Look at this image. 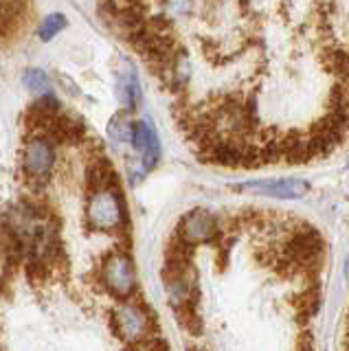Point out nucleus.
Returning <instances> with one entry per match:
<instances>
[{
    "label": "nucleus",
    "instance_id": "10",
    "mask_svg": "<svg viewBox=\"0 0 349 351\" xmlns=\"http://www.w3.org/2000/svg\"><path fill=\"white\" fill-rule=\"evenodd\" d=\"M64 27H67V18H64L62 14H51V16H47L45 22H42V27H40V38H42V40L56 38Z\"/></svg>",
    "mask_w": 349,
    "mask_h": 351
},
{
    "label": "nucleus",
    "instance_id": "9",
    "mask_svg": "<svg viewBox=\"0 0 349 351\" xmlns=\"http://www.w3.org/2000/svg\"><path fill=\"white\" fill-rule=\"evenodd\" d=\"M134 128L136 125H132V121H130L128 117L117 114L110 121V125H108V134H110L119 143H130V141L134 138Z\"/></svg>",
    "mask_w": 349,
    "mask_h": 351
},
{
    "label": "nucleus",
    "instance_id": "11",
    "mask_svg": "<svg viewBox=\"0 0 349 351\" xmlns=\"http://www.w3.org/2000/svg\"><path fill=\"white\" fill-rule=\"evenodd\" d=\"M23 82L29 90H34V93H45L49 88V77L45 71H40V69H29L23 77Z\"/></svg>",
    "mask_w": 349,
    "mask_h": 351
},
{
    "label": "nucleus",
    "instance_id": "2",
    "mask_svg": "<svg viewBox=\"0 0 349 351\" xmlns=\"http://www.w3.org/2000/svg\"><path fill=\"white\" fill-rule=\"evenodd\" d=\"M56 162V152L47 138H31L25 149V171L34 180H47Z\"/></svg>",
    "mask_w": 349,
    "mask_h": 351
},
{
    "label": "nucleus",
    "instance_id": "12",
    "mask_svg": "<svg viewBox=\"0 0 349 351\" xmlns=\"http://www.w3.org/2000/svg\"><path fill=\"white\" fill-rule=\"evenodd\" d=\"M167 290H169V296L173 301H184L189 294V285L182 277H176V279H169L167 281Z\"/></svg>",
    "mask_w": 349,
    "mask_h": 351
},
{
    "label": "nucleus",
    "instance_id": "13",
    "mask_svg": "<svg viewBox=\"0 0 349 351\" xmlns=\"http://www.w3.org/2000/svg\"><path fill=\"white\" fill-rule=\"evenodd\" d=\"M134 351H152V349H147V347H141V349H134Z\"/></svg>",
    "mask_w": 349,
    "mask_h": 351
},
{
    "label": "nucleus",
    "instance_id": "7",
    "mask_svg": "<svg viewBox=\"0 0 349 351\" xmlns=\"http://www.w3.org/2000/svg\"><path fill=\"white\" fill-rule=\"evenodd\" d=\"M215 219L209 211H191L182 222V233L189 241H204L213 233Z\"/></svg>",
    "mask_w": 349,
    "mask_h": 351
},
{
    "label": "nucleus",
    "instance_id": "3",
    "mask_svg": "<svg viewBox=\"0 0 349 351\" xmlns=\"http://www.w3.org/2000/svg\"><path fill=\"white\" fill-rule=\"evenodd\" d=\"M235 189L239 191H253L261 195H270V197H283V200H290V197H301L308 191V182L299 180V178H279V180H250L235 184Z\"/></svg>",
    "mask_w": 349,
    "mask_h": 351
},
{
    "label": "nucleus",
    "instance_id": "5",
    "mask_svg": "<svg viewBox=\"0 0 349 351\" xmlns=\"http://www.w3.org/2000/svg\"><path fill=\"white\" fill-rule=\"evenodd\" d=\"M134 147L141 154V160H143L145 167H152L158 156H160V143L156 136V130L152 128L149 121H139L136 128H134Z\"/></svg>",
    "mask_w": 349,
    "mask_h": 351
},
{
    "label": "nucleus",
    "instance_id": "6",
    "mask_svg": "<svg viewBox=\"0 0 349 351\" xmlns=\"http://www.w3.org/2000/svg\"><path fill=\"white\" fill-rule=\"evenodd\" d=\"M147 318L143 314V310L136 305H121L117 310V327L121 336H125L128 340H134L141 334L145 332Z\"/></svg>",
    "mask_w": 349,
    "mask_h": 351
},
{
    "label": "nucleus",
    "instance_id": "4",
    "mask_svg": "<svg viewBox=\"0 0 349 351\" xmlns=\"http://www.w3.org/2000/svg\"><path fill=\"white\" fill-rule=\"evenodd\" d=\"M104 281L115 294L128 296L134 290V268L125 255H110L104 263Z\"/></svg>",
    "mask_w": 349,
    "mask_h": 351
},
{
    "label": "nucleus",
    "instance_id": "8",
    "mask_svg": "<svg viewBox=\"0 0 349 351\" xmlns=\"http://www.w3.org/2000/svg\"><path fill=\"white\" fill-rule=\"evenodd\" d=\"M117 95L119 99L125 104V106H134L141 97V90H139V82L132 71H128L125 75L119 77V86H117Z\"/></svg>",
    "mask_w": 349,
    "mask_h": 351
},
{
    "label": "nucleus",
    "instance_id": "1",
    "mask_svg": "<svg viewBox=\"0 0 349 351\" xmlns=\"http://www.w3.org/2000/svg\"><path fill=\"white\" fill-rule=\"evenodd\" d=\"M123 208L119 195L110 189H99L91 195L88 200V222L93 228L112 230L121 224Z\"/></svg>",
    "mask_w": 349,
    "mask_h": 351
}]
</instances>
